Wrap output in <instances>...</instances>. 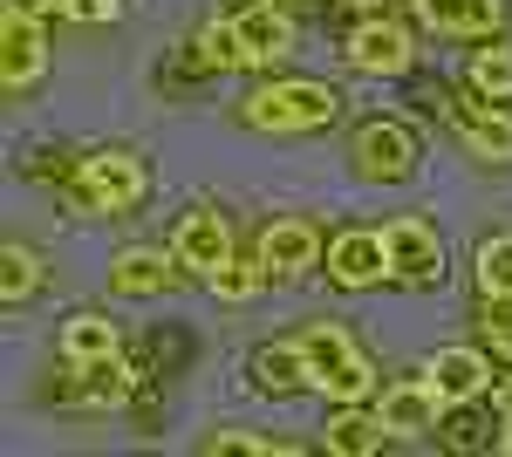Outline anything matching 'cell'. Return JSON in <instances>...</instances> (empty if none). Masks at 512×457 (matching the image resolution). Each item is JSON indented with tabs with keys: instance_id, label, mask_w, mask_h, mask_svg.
<instances>
[{
	"instance_id": "1",
	"label": "cell",
	"mask_w": 512,
	"mask_h": 457,
	"mask_svg": "<svg viewBox=\"0 0 512 457\" xmlns=\"http://www.w3.org/2000/svg\"><path fill=\"white\" fill-rule=\"evenodd\" d=\"M144 191H151V171H144V157H130V151H96V157H76L69 164V205L76 212L117 219Z\"/></svg>"
},
{
	"instance_id": "2",
	"label": "cell",
	"mask_w": 512,
	"mask_h": 457,
	"mask_svg": "<svg viewBox=\"0 0 512 457\" xmlns=\"http://www.w3.org/2000/svg\"><path fill=\"white\" fill-rule=\"evenodd\" d=\"M294 342H301V362H308V389L335 396V403H362V396H369V355L349 342V328L315 321V328H301Z\"/></svg>"
},
{
	"instance_id": "3",
	"label": "cell",
	"mask_w": 512,
	"mask_h": 457,
	"mask_svg": "<svg viewBox=\"0 0 512 457\" xmlns=\"http://www.w3.org/2000/svg\"><path fill=\"white\" fill-rule=\"evenodd\" d=\"M246 123L253 130H280V137H301V130H321V123H335V89H321V82H267V89H253L246 96Z\"/></svg>"
},
{
	"instance_id": "4",
	"label": "cell",
	"mask_w": 512,
	"mask_h": 457,
	"mask_svg": "<svg viewBox=\"0 0 512 457\" xmlns=\"http://www.w3.org/2000/svg\"><path fill=\"white\" fill-rule=\"evenodd\" d=\"M342 62H349L355 76H403V69L417 62V35H410L403 21L369 14V21H355V28H349V41H342Z\"/></svg>"
},
{
	"instance_id": "5",
	"label": "cell",
	"mask_w": 512,
	"mask_h": 457,
	"mask_svg": "<svg viewBox=\"0 0 512 457\" xmlns=\"http://www.w3.org/2000/svg\"><path fill=\"white\" fill-rule=\"evenodd\" d=\"M383 253H390V280H403V287H431L437 273H444V239L417 212H396L390 226H383Z\"/></svg>"
},
{
	"instance_id": "6",
	"label": "cell",
	"mask_w": 512,
	"mask_h": 457,
	"mask_svg": "<svg viewBox=\"0 0 512 457\" xmlns=\"http://www.w3.org/2000/svg\"><path fill=\"white\" fill-rule=\"evenodd\" d=\"M355 171L362 178H376V185H396V178H410L417 171V130L410 123H390V116H376V123H362L355 130Z\"/></svg>"
},
{
	"instance_id": "7",
	"label": "cell",
	"mask_w": 512,
	"mask_h": 457,
	"mask_svg": "<svg viewBox=\"0 0 512 457\" xmlns=\"http://www.w3.org/2000/svg\"><path fill=\"white\" fill-rule=\"evenodd\" d=\"M321 267H328V280L335 287H376V280H390V253H383V232L369 226H349L328 239V253H321Z\"/></svg>"
},
{
	"instance_id": "8",
	"label": "cell",
	"mask_w": 512,
	"mask_h": 457,
	"mask_svg": "<svg viewBox=\"0 0 512 457\" xmlns=\"http://www.w3.org/2000/svg\"><path fill=\"white\" fill-rule=\"evenodd\" d=\"M0 41H7V55H0V82H7V89L41 82V69H48V35H41V14H35V7H7Z\"/></svg>"
},
{
	"instance_id": "9",
	"label": "cell",
	"mask_w": 512,
	"mask_h": 457,
	"mask_svg": "<svg viewBox=\"0 0 512 457\" xmlns=\"http://www.w3.org/2000/svg\"><path fill=\"white\" fill-rule=\"evenodd\" d=\"M171 253H178V267H185V273H212L219 260H233V232H226L219 212L192 205V212L178 219V232H171Z\"/></svg>"
},
{
	"instance_id": "10",
	"label": "cell",
	"mask_w": 512,
	"mask_h": 457,
	"mask_svg": "<svg viewBox=\"0 0 512 457\" xmlns=\"http://www.w3.org/2000/svg\"><path fill=\"white\" fill-rule=\"evenodd\" d=\"M321 253H328V246H321L315 219H274V226L260 232V260H267V273H280V280L315 273Z\"/></svg>"
},
{
	"instance_id": "11",
	"label": "cell",
	"mask_w": 512,
	"mask_h": 457,
	"mask_svg": "<svg viewBox=\"0 0 512 457\" xmlns=\"http://www.w3.org/2000/svg\"><path fill=\"white\" fill-rule=\"evenodd\" d=\"M451 123H458V137H465L472 157H485V164H512V116L499 110V103H485V96L451 103Z\"/></svg>"
},
{
	"instance_id": "12",
	"label": "cell",
	"mask_w": 512,
	"mask_h": 457,
	"mask_svg": "<svg viewBox=\"0 0 512 457\" xmlns=\"http://www.w3.org/2000/svg\"><path fill=\"white\" fill-rule=\"evenodd\" d=\"M178 273H185V267H178V253L123 246L117 260H110V294H123V301H151V294H164Z\"/></svg>"
},
{
	"instance_id": "13",
	"label": "cell",
	"mask_w": 512,
	"mask_h": 457,
	"mask_svg": "<svg viewBox=\"0 0 512 457\" xmlns=\"http://www.w3.org/2000/svg\"><path fill=\"white\" fill-rule=\"evenodd\" d=\"M424 376H431V389L444 396V410H451V403H478V396L492 389V369H485L478 348H437L431 362H424Z\"/></svg>"
},
{
	"instance_id": "14",
	"label": "cell",
	"mask_w": 512,
	"mask_h": 457,
	"mask_svg": "<svg viewBox=\"0 0 512 457\" xmlns=\"http://www.w3.org/2000/svg\"><path fill=\"white\" fill-rule=\"evenodd\" d=\"M376 417L390 423V437H424V430H431V423L444 417V396L431 389V376H417V382H396V389H383Z\"/></svg>"
},
{
	"instance_id": "15",
	"label": "cell",
	"mask_w": 512,
	"mask_h": 457,
	"mask_svg": "<svg viewBox=\"0 0 512 457\" xmlns=\"http://www.w3.org/2000/svg\"><path fill=\"white\" fill-rule=\"evenodd\" d=\"M417 14H424V28L458 35V41H492L499 21H506L499 0H417Z\"/></svg>"
},
{
	"instance_id": "16",
	"label": "cell",
	"mask_w": 512,
	"mask_h": 457,
	"mask_svg": "<svg viewBox=\"0 0 512 457\" xmlns=\"http://www.w3.org/2000/svg\"><path fill=\"white\" fill-rule=\"evenodd\" d=\"M233 28H239V48H246V69H267L294 48V21L280 7H246V14H233Z\"/></svg>"
},
{
	"instance_id": "17",
	"label": "cell",
	"mask_w": 512,
	"mask_h": 457,
	"mask_svg": "<svg viewBox=\"0 0 512 457\" xmlns=\"http://www.w3.org/2000/svg\"><path fill=\"white\" fill-rule=\"evenodd\" d=\"M321 444L335 457H376L383 444H390V423L376 417V410H355V403H342L335 417H328V430H321Z\"/></svg>"
},
{
	"instance_id": "18",
	"label": "cell",
	"mask_w": 512,
	"mask_h": 457,
	"mask_svg": "<svg viewBox=\"0 0 512 457\" xmlns=\"http://www.w3.org/2000/svg\"><path fill=\"white\" fill-rule=\"evenodd\" d=\"M110 355H123V335L110 314H69L62 321V362H110Z\"/></svg>"
},
{
	"instance_id": "19",
	"label": "cell",
	"mask_w": 512,
	"mask_h": 457,
	"mask_svg": "<svg viewBox=\"0 0 512 457\" xmlns=\"http://www.w3.org/2000/svg\"><path fill=\"white\" fill-rule=\"evenodd\" d=\"M69 369H76V382H62V396H76V403H117V396L137 389V376L123 369V355H110V362H69Z\"/></svg>"
},
{
	"instance_id": "20",
	"label": "cell",
	"mask_w": 512,
	"mask_h": 457,
	"mask_svg": "<svg viewBox=\"0 0 512 457\" xmlns=\"http://www.w3.org/2000/svg\"><path fill=\"white\" fill-rule=\"evenodd\" d=\"M253 382L267 389V396H294V389H308V362H301V342H267L253 355Z\"/></svg>"
},
{
	"instance_id": "21",
	"label": "cell",
	"mask_w": 512,
	"mask_h": 457,
	"mask_svg": "<svg viewBox=\"0 0 512 457\" xmlns=\"http://www.w3.org/2000/svg\"><path fill=\"white\" fill-rule=\"evenodd\" d=\"M465 76H472V89L485 96V103H506L512 96V48L506 41H478L472 62H465Z\"/></svg>"
},
{
	"instance_id": "22",
	"label": "cell",
	"mask_w": 512,
	"mask_h": 457,
	"mask_svg": "<svg viewBox=\"0 0 512 457\" xmlns=\"http://www.w3.org/2000/svg\"><path fill=\"white\" fill-rule=\"evenodd\" d=\"M260 280H267V260H239V253L205 273V287H212L219 301H253V294H260Z\"/></svg>"
},
{
	"instance_id": "23",
	"label": "cell",
	"mask_w": 512,
	"mask_h": 457,
	"mask_svg": "<svg viewBox=\"0 0 512 457\" xmlns=\"http://www.w3.org/2000/svg\"><path fill=\"white\" fill-rule=\"evenodd\" d=\"M478 294L485 301H512V232L478 246Z\"/></svg>"
},
{
	"instance_id": "24",
	"label": "cell",
	"mask_w": 512,
	"mask_h": 457,
	"mask_svg": "<svg viewBox=\"0 0 512 457\" xmlns=\"http://www.w3.org/2000/svg\"><path fill=\"white\" fill-rule=\"evenodd\" d=\"M192 55L205 69H246V48H239V28L233 21H205L192 35Z\"/></svg>"
},
{
	"instance_id": "25",
	"label": "cell",
	"mask_w": 512,
	"mask_h": 457,
	"mask_svg": "<svg viewBox=\"0 0 512 457\" xmlns=\"http://www.w3.org/2000/svg\"><path fill=\"white\" fill-rule=\"evenodd\" d=\"M205 451L212 457H294V444H280V437H260V430H212L205 437Z\"/></svg>"
},
{
	"instance_id": "26",
	"label": "cell",
	"mask_w": 512,
	"mask_h": 457,
	"mask_svg": "<svg viewBox=\"0 0 512 457\" xmlns=\"http://www.w3.org/2000/svg\"><path fill=\"white\" fill-rule=\"evenodd\" d=\"M0 267H7V273H0V294H7V301H28V294L41 287V260L28 253V246H7Z\"/></svg>"
},
{
	"instance_id": "27",
	"label": "cell",
	"mask_w": 512,
	"mask_h": 457,
	"mask_svg": "<svg viewBox=\"0 0 512 457\" xmlns=\"http://www.w3.org/2000/svg\"><path fill=\"white\" fill-rule=\"evenodd\" d=\"M55 14H69V21H117L123 0H48Z\"/></svg>"
},
{
	"instance_id": "28",
	"label": "cell",
	"mask_w": 512,
	"mask_h": 457,
	"mask_svg": "<svg viewBox=\"0 0 512 457\" xmlns=\"http://www.w3.org/2000/svg\"><path fill=\"white\" fill-rule=\"evenodd\" d=\"M485 335H492V348L512 362V301H485Z\"/></svg>"
},
{
	"instance_id": "29",
	"label": "cell",
	"mask_w": 512,
	"mask_h": 457,
	"mask_svg": "<svg viewBox=\"0 0 512 457\" xmlns=\"http://www.w3.org/2000/svg\"><path fill=\"white\" fill-rule=\"evenodd\" d=\"M492 403H499V417L512 423V376H499V389H492Z\"/></svg>"
},
{
	"instance_id": "30",
	"label": "cell",
	"mask_w": 512,
	"mask_h": 457,
	"mask_svg": "<svg viewBox=\"0 0 512 457\" xmlns=\"http://www.w3.org/2000/svg\"><path fill=\"white\" fill-rule=\"evenodd\" d=\"M492 451H506V457H512V423L499 430V437H492Z\"/></svg>"
},
{
	"instance_id": "31",
	"label": "cell",
	"mask_w": 512,
	"mask_h": 457,
	"mask_svg": "<svg viewBox=\"0 0 512 457\" xmlns=\"http://www.w3.org/2000/svg\"><path fill=\"white\" fill-rule=\"evenodd\" d=\"M342 7H362V14H376V7H390V0H342Z\"/></svg>"
}]
</instances>
